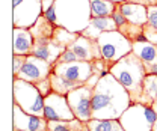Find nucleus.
<instances>
[{
    "instance_id": "26",
    "label": "nucleus",
    "mask_w": 157,
    "mask_h": 131,
    "mask_svg": "<svg viewBox=\"0 0 157 131\" xmlns=\"http://www.w3.org/2000/svg\"><path fill=\"white\" fill-rule=\"evenodd\" d=\"M26 59H27V56H24V54H14V57H12V75L14 77L18 75L24 62H26Z\"/></svg>"
},
{
    "instance_id": "24",
    "label": "nucleus",
    "mask_w": 157,
    "mask_h": 131,
    "mask_svg": "<svg viewBox=\"0 0 157 131\" xmlns=\"http://www.w3.org/2000/svg\"><path fill=\"white\" fill-rule=\"evenodd\" d=\"M115 9H117V3L110 0H91L92 17H112Z\"/></svg>"
},
{
    "instance_id": "12",
    "label": "nucleus",
    "mask_w": 157,
    "mask_h": 131,
    "mask_svg": "<svg viewBox=\"0 0 157 131\" xmlns=\"http://www.w3.org/2000/svg\"><path fill=\"white\" fill-rule=\"evenodd\" d=\"M47 119L26 113L18 104L12 107V127L20 131H47Z\"/></svg>"
},
{
    "instance_id": "19",
    "label": "nucleus",
    "mask_w": 157,
    "mask_h": 131,
    "mask_svg": "<svg viewBox=\"0 0 157 131\" xmlns=\"http://www.w3.org/2000/svg\"><path fill=\"white\" fill-rule=\"evenodd\" d=\"M117 6L121 9L124 17L139 26H145L148 23V8L139 3H132V2H122L117 3Z\"/></svg>"
},
{
    "instance_id": "7",
    "label": "nucleus",
    "mask_w": 157,
    "mask_h": 131,
    "mask_svg": "<svg viewBox=\"0 0 157 131\" xmlns=\"http://www.w3.org/2000/svg\"><path fill=\"white\" fill-rule=\"evenodd\" d=\"M157 119V113L153 107L133 103L121 114L119 122L125 131H153V125Z\"/></svg>"
},
{
    "instance_id": "4",
    "label": "nucleus",
    "mask_w": 157,
    "mask_h": 131,
    "mask_svg": "<svg viewBox=\"0 0 157 131\" xmlns=\"http://www.w3.org/2000/svg\"><path fill=\"white\" fill-rule=\"evenodd\" d=\"M53 8L56 11V26L76 33H82L92 18L91 0H56Z\"/></svg>"
},
{
    "instance_id": "35",
    "label": "nucleus",
    "mask_w": 157,
    "mask_h": 131,
    "mask_svg": "<svg viewBox=\"0 0 157 131\" xmlns=\"http://www.w3.org/2000/svg\"><path fill=\"white\" fill-rule=\"evenodd\" d=\"M153 109H154V112L157 113V101H156V103H154V104H153Z\"/></svg>"
},
{
    "instance_id": "8",
    "label": "nucleus",
    "mask_w": 157,
    "mask_h": 131,
    "mask_svg": "<svg viewBox=\"0 0 157 131\" xmlns=\"http://www.w3.org/2000/svg\"><path fill=\"white\" fill-rule=\"evenodd\" d=\"M44 14L42 0H12V24L14 27H32Z\"/></svg>"
},
{
    "instance_id": "33",
    "label": "nucleus",
    "mask_w": 157,
    "mask_h": 131,
    "mask_svg": "<svg viewBox=\"0 0 157 131\" xmlns=\"http://www.w3.org/2000/svg\"><path fill=\"white\" fill-rule=\"evenodd\" d=\"M110 2H113V3H122V2H127V0H110Z\"/></svg>"
},
{
    "instance_id": "21",
    "label": "nucleus",
    "mask_w": 157,
    "mask_h": 131,
    "mask_svg": "<svg viewBox=\"0 0 157 131\" xmlns=\"http://www.w3.org/2000/svg\"><path fill=\"white\" fill-rule=\"evenodd\" d=\"M55 29H56V24L50 23L48 20L44 17V14L36 20V23L32 27H29L32 36L35 38V39H48V38H53Z\"/></svg>"
},
{
    "instance_id": "34",
    "label": "nucleus",
    "mask_w": 157,
    "mask_h": 131,
    "mask_svg": "<svg viewBox=\"0 0 157 131\" xmlns=\"http://www.w3.org/2000/svg\"><path fill=\"white\" fill-rule=\"evenodd\" d=\"M153 131H157V119H156V122H154V125H153Z\"/></svg>"
},
{
    "instance_id": "28",
    "label": "nucleus",
    "mask_w": 157,
    "mask_h": 131,
    "mask_svg": "<svg viewBox=\"0 0 157 131\" xmlns=\"http://www.w3.org/2000/svg\"><path fill=\"white\" fill-rule=\"evenodd\" d=\"M78 60L77 54L68 47V48H65L63 50V53L58 57V60H56V63H68V62H76Z\"/></svg>"
},
{
    "instance_id": "5",
    "label": "nucleus",
    "mask_w": 157,
    "mask_h": 131,
    "mask_svg": "<svg viewBox=\"0 0 157 131\" xmlns=\"http://www.w3.org/2000/svg\"><path fill=\"white\" fill-rule=\"evenodd\" d=\"M12 98L14 104H18L26 113L44 118V96L33 83L14 77Z\"/></svg>"
},
{
    "instance_id": "18",
    "label": "nucleus",
    "mask_w": 157,
    "mask_h": 131,
    "mask_svg": "<svg viewBox=\"0 0 157 131\" xmlns=\"http://www.w3.org/2000/svg\"><path fill=\"white\" fill-rule=\"evenodd\" d=\"M112 18H113L115 24H117L118 30L124 36L128 38L132 42L137 41V38L140 36V35H144V26H139V24H135V23L128 21V20L124 17V14L121 12V9L118 6H117V9L113 11V14H112Z\"/></svg>"
},
{
    "instance_id": "6",
    "label": "nucleus",
    "mask_w": 157,
    "mask_h": 131,
    "mask_svg": "<svg viewBox=\"0 0 157 131\" xmlns=\"http://www.w3.org/2000/svg\"><path fill=\"white\" fill-rule=\"evenodd\" d=\"M97 42L101 50L103 60L109 69L119 59H122L133 51V42L127 36H124L119 30H109V32L101 33Z\"/></svg>"
},
{
    "instance_id": "36",
    "label": "nucleus",
    "mask_w": 157,
    "mask_h": 131,
    "mask_svg": "<svg viewBox=\"0 0 157 131\" xmlns=\"http://www.w3.org/2000/svg\"><path fill=\"white\" fill-rule=\"evenodd\" d=\"M82 131H89V130H88V127H86V128H85V130H82Z\"/></svg>"
},
{
    "instance_id": "27",
    "label": "nucleus",
    "mask_w": 157,
    "mask_h": 131,
    "mask_svg": "<svg viewBox=\"0 0 157 131\" xmlns=\"http://www.w3.org/2000/svg\"><path fill=\"white\" fill-rule=\"evenodd\" d=\"M36 88H38V91L41 92V95L45 98L47 95H50L53 92V88H52V80H50V77H47V78H44V80H41L39 83L35 84Z\"/></svg>"
},
{
    "instance_id": "2",
    "label": "nucleus",
    "mask_w": 157,
    "mask_h": 131,
    "mask_svg": "<svg viewBox=\"0 0 157 131\" xmlns=\"http://www.w3.org/2000/svg\"><path fill=\"white\" fill-rule=\"evenodd\" d=\"M94 73L92 62L76 60L68 63H55L53 73L50 74L53 92L68 95L71 91L85 86Z\"/></svg>"
},
{
    "instance_id": "37",
    "label": "nucleus",
    "mask_w": 157,
    "mask_h": 131,
    "mask_svg": "<svg viewBox=\"0 0 157 131\" xmlns=\"http://www.w3.org/2000/svg\"><path fill=\"white\" fill-rule=\"evenodd\" d=\"M14 131H20V130H14Z\"/></svg>"
},
{
    "instance_id": "16",
    "label": "nucleus",
    "mask_w": 157,
    "mask_h": 131,
    "mask_svg": "<svg viewBox=\"0 0 157 131\" xmlns=\"http://www.w3.org/2000/svg\"><path fill=\"white\" fill-rule=\"evenodd\" d=\"M35 45V38L32 36L30 30L26 27H14L12 29V51L14 54H32Z\"/></svg>"
},
{
    "instance_id": "23",
    "label": "nucleus",
    "mask_w": 157,
    "mask_h": 131,
    "mask_svg": "<svg viewBox=\"0 0 157 131\" xmlns=\"http://www.w3.org/2000/svg\"><path fill=\"white\" fill-rule=\"evenodd\" d=\"M85 124L89 131H125L119 119H91Z\"/></svg>"
},
{
    "instance_id": "17",
    "label": "nucleus",
    "mask_w": 157,
    "mask_h": 131,
    "mask_svg": "<svg viewBox=\"0 0 157 131\" xmlns=\"http://www.w3.org/2000/svg\"><path fill=\"white\" fill-rule=\"evenodd\" d=\"M109 30H118L117 24L112 17H92L88 27L80 33L82 36L89 38V39H95L97 41L101 33L109 32Z\"/></svg>"
},
{
    "instance_id": "25",
    "label": "nucleus",
    "mask_w": 157,
    "mask_h": 131,
    "mask_svg": "<svg viewBox=\"0 0 157 131\" xmlns=\"http://www.w3.org/2000/svg\"><path fill=\"white\" fill-rule=\"evenodd\" d=\"M80 33H76V32H71V30H67L65 27H60V26H56L55 29V33H53V39L58 42L59 45L68 48L76 39L78 38Z\"/></svg>"
},
{
    "instance_id": "9",
    "label": "nucleus",
    "mask_w": 157,
    "mask_h": 131,
    "mask_svg": "<svg viewBox=\"0 0 157 131\" xmlns=\"http://www.w3.org/2000/svg\"><path fill=\"white\" fill-rule=\"evenodd\" d=\"M67 98H68L71 110L77 119L83 122H88L92 119V88L86 84L80 86L77 89L71 91L67 95Z\"/></svg>"
},
{
    "instance_id": "10",
    "label": "nucleus",
    "mask_w": 157,
    "mask_h": 131,
    "mask_svg": "<svg viewBox=\"0 0 157 131\" xmlns=\"http://www.w3.org/2000/svg\"><path fill=\"white\" fill-rule=\"evenodd\" d=\"M44 118L47 121H71L74 113L70 107L67 95L52 92L44 98Z\"/></svg>"
},
{
    "instance_id": "11",
    "label": "nucleus",
    "mask_w": 157,
    "mask_h": 131,
    "mask_svg": "<svg viewBox=\"0 0 157 131\" xmlns=\"http://www.w3.org/2000/svg\"><path fill=\"white\" fill-rule=\"evenodd\" d=\"M52 73H53V63H50V62H47L38 56L29 54L17 77L36 84L41 80L50 77Z\"/></svg>"
},
{
    "instance_id": "32",
    "label": "nucleus",
    "mask_w": 157,
    "mask_h": 131,
    "mask_svg": "<svg viewBox=\"0 0 157 131\" xmlns=\"http://www.w3.org/2000/svg\"><path fill=\"white\" fill-rule=\"evenodd\" d=\"M55 2H56V0H42V11H44V12L48 11V9L55 5Z\"/></svg>"
},
{
    "instance_id": "1",
    "label": "nucleus",
    "mask_w": 157,
    "mask_h": 131,
    "mask_svg": "<svg viewBox=\"0 0 157 131\" xmlns=\"http://www.w3.org/2000/svg\"><path fill=\"white\" fill-rule=\"evenodd\" d=\"M132 104L127 89L110 73L103 75L92 89V119H119Z\"/></svg>"
},
{
    "instance_id": "29",
    "label": "nucleus",
    "mask_w": 157,
    "mask_h": 131,
    "mask_svg": "<svg viewBox=\"0 0 157 131\" xmlns=\"http://www.w3.org/2000/svg\"><path fill=\"white\" fill-rule=\"evenodd\" d=\"M151 29L157 30V5L154 6H148V23H147Z\"/></svg>"
},
{
    "instance_id": "13",
    "label": "nucleus",
    "mask_w": 157,
    "mask_h": 131,
    "mask_svg": "<svg viewBox=\"0 0 157 131\" xmlns=\"http://www.w3.org/2000/svg\"><path fill=\"white\" fill-rule=\"evenodd\" d=\"M133 53L145 66L147 74H157V45L147 41H135Z\"/></svg>"
},
{
    "instance_id": "30",
    "label": "nucleus",
    "mask_w": 157,
    "mask_h": 131,
    "mask_svg": "<svg viewBox=\"0 0 157 131\" xmlns=\"http://www.w3.org/2000/svg\"><path fill=\"white\" fill-rule=\"evenodd\" d=\"M44 17L48 20L50 23L56 24V11H55V8H53V6H52L48 11H45V12H44Z\"/></svg>"
},
{
    "instance_id": "20",
    "label": "nucleus",
    "mask_w": 157,
    "mask_h": 131,
    "mask_svg": "<svg viewBox=\"0 0 157 131\" xmlns=\"http://www.w3.org/2000/svg\"><path fill=\"white\" fill-rule=\"evenodd\" d=\"M157 101V74H147L144 80V89L140 96V104L153 107V104Z\"/></svg>"
},
{
    "instance_id": "14",
    "label": "nucleus",
    "mask_w": 157,
    "mask_h": 131,
    "mask_svg": "<svg viewBox=\"0 0 157 131\" xmlns=\"http://www.w3.org/2000/svg\"><path fill=\"white\" fill-rule=\"evenodd\" d=\"M70 48L77 54L78 60H85V62H95L103 59L101 56V50L100 45L95 39H89L82 35H78V38L70 45Z\"/></svg>"
},
{
    "instance_id": "15",
    "label": "nucleus",
    "mask_w": 157,
    "mask_h": 131,
    "mask_svg": "<svg viewBox=\"0 0 157 131\" xmlns=\"http://www.w3.org/2000/svg\"><path fill=\"white\" fill-rule=\"evenodd\" d=\"M65 47L59 45L58 42L53 39V38H48V39H35V45H33V50H32V54L33 56H38L50 63H56L58 57L63 53Z\"/></svg>"
},
{
    "instance_id": "22",
    "label": "nucleus",
    "mask_w": 157,
    "mask_h": 131,
    "mask_svg": "<svg viewBox=\"0 0 157 131\" xmlns=\"http://www.w3.org/2000/svg\"><path fill=\"white\" fill-rule=\"evenodd\" d=\"M86 128V124L77 118L71 121H48L47 131H82Z\"/></svg>"
},
{
    "instance_id": "31",
    "label": "nucleus",
    "mask_w": 157,
    "mask_h": 131,
    "mask_svg": "<svg viewBox=\"0 0 157 131\" xmlns=\"http://www.w3.org/2000/svg\"><path fill=\"white\" fill-rule=\"evenodd\" d=\"M127 2H132V3H139V5H144V6H154L157 5V0H127Z\"/></svg>"
},
{
    "instance_id": "3",
    "label": "nucleus",
    "mask_w": 157,
    "mask_h": 131,
    "mask_svg": "<svg viewBox=\"0 0 157 131\" xmlns=\"http://www.w3.org/2000/svg\"><path fill=\"white\" fill-rule=\"evenodd\" d=\"M109 73L117 78L118 81L127 89L132 98V103H139L144 89V80L147 77V71L140 59L132 51L117 63L112 65Z\"/></svg>"
}]
</instances>
